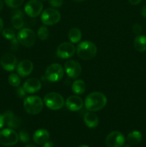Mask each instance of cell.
Masks as SVG:
<instances>
[{
  "label": "cell",
  "instance_id": "1",
  "mask_svg": "<svg viewBox=\"0 0 146 147\" xmlns=\"http://www.w3.org/2000/svg\"><path fill=\"white\" fill-rule=\"evenodd\" d=\"M107 98L100 92H93L86 97L84 106L89 111H97L102 109L107 104Z\"/></svg>",
  "mask_w": 146,
  "mask_h": 147
},
{
  "label": "cell",
  "instance_id": "2",
  "mask_svg": "<svg viewBox=\"0 0 146 147\" xmlns=\"http://www.w3.org/2000/svg\"><path fill=\"white\" fill-rule=\"evenodd\" d=\"M77 53L80 58L84 60H90L97 54V47L90 41L82 42L77 45Z\"/></svg>",
  "mask_w": 146,
  "mask_h": 147
},
{
  "label": "cell",
  "instance_id": "3",
  "mask_svg": "<svg viewBox=\"0 0 146 147\" xmlns=\"http://www.w3.org/2000/svg\"><path fill=\"white\" fill-rule=\"evenodd\" d=\"M43 106L44 102L39 96H28L24 100V109L29 114H38L42 111Z\"/></svg>",
  "mask_w": 146,
  "mask_h": 147
},
{
  "label": "cell",
  "instance_id": "4",
  "mask_svg": "<svg viewBox=\"0 0 146 147\" xmlns=\"http://www.w3.org/2000/svg\"><path fill=\"white\" fill-rule=\"evenodd\" d=\"M44 104L51 110H60L63 107L64 100L62 96L55 92H51L45 95L44 98Z\"/></svg>",
  "mask_w": 146,
  "mask_h": 147
},
{
  "label": "cell",
  "instance_id": "5",
  "mask_svg": "<svg viewBox=\"0 0 146 147\" xmlns=\"http://www.w3.org/2000/svg\"><path fill=\"white\" fill-rule=\"evenodd\" d=\"M17 40L20 44L25 47H31L36 42V34L33 30L29 28H23L17 33Z\"/></svg>",
  "mask_w": 146,
  "mask_h": 147
},
{
  "label": "cell",
  "instance_id": "6",
  "mask_svg": "<svg viewBox=\"0 0 146 147\" xmlns=\"http://www.w3.org/2000/svg\"><path fill=\"white\" fill-rule=\"evenodd\" d=\"M64 76V70L61 65L53 63L47 67L45 71V77L49 81L55 83L61 80Z\"/></svg>",
  "mask_w": 146,
  "mask_h": 147
},
{
  "label": "cell",
  "instance_id": "7",
  "mask_svg": "<svg viewBox=\"0 0 146 147\" xmlns=\"http://www.w3.org/2000/svg\"><path fill=\"white\" fill-rule=\"evenodd\" d=\"M19 141V135L11 129H3L0 131V144L5 146H12Z\"/></svg>",
  "mask_w": 146,
  "mask_h": 147
},
{
  "label": "cell",
  "instance_id": "8",
  "mask_svg": "<svg viewBox=\"0 0 146 147\" xmlns=\"http://www.w3.org/2000/svg\"><path fill=\"white\" fill-rule=\"evenodd\" d=\"M61 19L60 13L53 8H47L43 11L41 20L44 25L50 26L57 24Z\"/></svg>",
  "mask_w": 146,
  "mask_h": 147
},
{
  "label": "cell",
  "instance_id": "9",
  "mask_svg": "<svg viewBox=\"0 0 146 147\" xmlns=\"http://www.w3.org/2000/svg\"><path fill=\"white\" fill-rule=\"evenodd\" d=\"M124 144V136L121 132L117 131L109 134L105 139V144L107 147H122Z\"/></svg>",
  "mask_w": 146,
  "mask_h": 147
},
{
  "label": "cell",
  "instance_id": "10",
  "mask_svg": "<svg viewBox=\"0 0 146 147\" xmlns=\"http://www.w3.org/2000/svg\"><path fill=\"white\" fill-rule=\"evenodd\" d=\"M43 9V4L40 0H30L24 7L25 13L30 17H37L40 14Z\"/></svg>",
  "mask_w": 146,
  "mask_h": 147
},
{
  "label": "cell",
  "instance_id": "11",
  "mask_svg": "<svg viewBox=\"0 0 146 147\" xmlns=\"http://www.w3.org/2000/svg\"><path fill=\"white\" fill-rule=\"evenodd\" d=\"M75 53V47L72 43L62 42L58 46L57 49V55L62 59H68L74 55Z\"/></svg>",
  "mask_w": 146,
  "mask_h": 147
},
{
  "label": "cell",
  "instance_id": "12",
  "mask_svg": "<svg viewBox=\"0 0 146 147\" xmlns=\"http://www.w3.org/2000/svg\"><path fill=\"white\" fill-rule=\"evenodd\" d=\"M64 70L67 76L72 79H76L80 76L82 72L81 65L76 60H68L64 64Z\"/></svg>",
  "mask_w": 146,
  "mask_h": 147
},
{
  "label": "cell",
  "instance_id": "13",
  "mask_svg": "<svg viewBox=\"0 0 146 147\" xmlns=\"http://www.w3.org/2000/svg\"><path fill=\"white\" fill-rule=\"evenodd\" d=\"M4 124L7 125L10 129H17L21 123V119L19 116H15L14 112L8 110L3 113Z\"/></svg>",
  "mask_w": 146,
  "mask_h": 147
},
{
  "label": "cell",
  "instance_id": "14",
  "mask_svg": "<svg viewBox=\"0 0 146 147\" xmlns=\"http://www.w3.org/2000/svg\"><path fill=\"white\" fill-rule=\"evenodd\" d=\"M17 59L12 53H6L1 58V65L7 71H13L17 67Z\"/></svg>",
  "mask_w": 146,
  "mask_h": 147
},
{
  "label": "cell",
  "instance_id": "15",
  "mask_svg": "<svg viewBox=\"0 0 146 147\" xmlns=\"http://www.w3.org/2000/svg\"><path fill=\"white\" fill-rule=\"evenodd\" d=\"M33 68H34V65L31 60H23L17 65V71L19 76L24 78L31 74Z\"/></svg>",
  "mask_w": 146,
  "mask_h": 147
},
{
  "label": "cell",
  "instance_id": "16",
  "mask_svg": "<svg viewBox=\"0 0 146 147\" xmlns=\"http://www.w3.org/2000/svg\"><path fill=\"white\" fill-rule=\"evenodd\" d=\"M66 107L71 111H78L83 107V100L77 96H70L65 101Z\"/></svg>",
  "mask_w": 146,
  "mask_h": 147
},
{
  "label": "cell",
  "instance_id": "17",
  "mask_svg": "<svg viewBox=\"0 0 146 147\" xmlns=\"http://www.w3.org/2000/svg\"><path fill=\"white\" fill-rule=\"evenodd\" d=\"M42 88L41 82L35 78L27 79L23 84V88L27 93H34L40 91Z\"/></svg>",
  "mask_w": 146,
  "mask_h": 147
},
{
  "label": "cell",
  "instance_id": "18",
  "mask_svg": "<svg viewBox=\"0 0 146 147\" xmlns=\"http://www.w3.org/2000/svg\"><path fill=\"white\" fill-rule=\"evenodd\" d=\"M11 24L17 30H20L24 24V14L20 9H17L12 12L11 16Z\"/></svg>",
  "mask_w": 146,
  "mask_h": 147
},
{
  "label": "cell",
  "instance_id": "19",
  "mask_svg": "<svg viewBox=\"0 0 146 147\" xmlns=\"http://www.w3.org/2000/svg\"><path fill=\"white\" fill-rule=\"evenodd\" d=\"M50 139V133L46 129H38L33 135V140L37 144H44Z\"/></svg>",
  "mask_w": 146,
  "mask_h": 147
},
{
  "label": "cell",
  "instance_id": "20",
  "mask_svg": "<svg viewBox=\"0 0 146 147\" xmlns=\"http://www.w3.org/2000/svg\"><path fill=\"white\" fill-rule=\"evenodd\" d=\"M84 122L87 127L90 129L96 128L99 124L98 116L92 111H88L84 114Z\"/></svg>",
  "mask_w": 146,
  "mask_h": 147
},
{
  "label": "cell",
  "instance_id": "21",
  "mask_svg": "<svg viewBox=\"0 0 146 147\" xmlns=\"http://www.w3.org/2000/svg\"><path fill=\"white\" fill-rule=\"evenodd\" d=\"M142 134L138 131H133L127 134V141L129 144L137 145L142 141Z\"/></svg>",
  "mask_w": 146,
  "mask_h": 147
},
{
  "label": "cell",
  "instance_id": "22",
  "mask_svg": "<svg viewBox=\"0 0 146 147\" xmlns=\"http://www.w3.org/2000/svg\"><path fill=\"white\" fill-rule=\"evenodd\" d=\"M134 47L137 51L145 52L146 50V36L138 35L134 40Z\"/></svg>",
  "mask_w": 146,
  "mask_h": 147
},
{
  "label": "cell",
  "instance_id": "23",
  "mask_svg": "<svg viewBox=\"0 0 146 147\" xmlns=\"http://www.w3.org/2000/svg\"><path fill=\"white\" fill-rule=\"evenodd\" d=\"M85 83H84V80H81V79L74 80L72 85V90L75 94L77 95L83 94L85 91Z\"/></svg>",
  "mask_w": 146,
  "mask_h": 147
},
{
  "label": "cell",
  "instance_id": "24",
  "mask_svg": "<svg viewBox=\"0 0 146 147\" xmlns=\"http://www.w3.org/2000/svg\"><path fill=\"white\" fill-rule=\"evenodd\" d=\"M68 38L72 43H78L82 39V32L78 28H72L69 31Z\"/></svg>",
  "mask_w": 146,
  "mask_h": 147
},
{
  "label": "cell",
  "instance_id": "25",
  "mask_svg": "<svg viewBox=\"0 0 146 147\" xmlns=\"http://www.w3.org/2000/svg\"><path fill=\"white\" fill-rule=\"evenodd\" d=\"M50 36V32L49 30L44 26H42L37 30V37L41 40H46L48 39Z\"/></svg>",
  "mask_w": 146,
  "mask_h": 147
},
{
  "label": "cell",
  "instance_id": "26",
  "mask_svg": "<svg viewBox=\"0 0 146 147\" xmlns=\"http://www.w3.org/2000/svg\"><path fill=\"white\" fill-rule=\"evenodd\" d=\"M9 83L13 87H18L19 86L20 83H21V80L20 78L19 77L18 75L15 74V73H11L9 76Z\"/></svg>",
  "mask_w": 146,
  "mask_h": 147
},
{
  "label": "cell",
  "instance_id": "27",
  "mask_svg": "<svg viewBox=\"0 0 146 147\" xmlns=\"http://www.w3.org/2000/svg\"><path fill=\"white\" fill-rule=\"evenodd\" d=\"M4 2L10 8L16 9L23 4L24 0H4Z\"/></svg>",
  "mask_w": 146,
  "mask_h": 147
},
{
  "label": "cell",
  "instance_id": "28",
  "mask_svg": "<svg viewBox=\"0 0 146 147\" xmlns=\"http://www.w3.org/2000/svg\"><path fill=\"white\" fill-rule=\"evenodd\" d=\"M2 35L4 38L9 40L15 38V33L12 30L9 28H6L4 30H2Z\"/></svg>",
  "mask_w": 146,
  "mask_h": 147
},
{
  "label": "cell",
  "instance_id": "29",
  "mask_svg": "<svg viewBox=\"0 0 146 147\" xmlns=\"http://www.w3.org/2000/svg\"><path fill=\"white\" fill-rule=\"evenodd\" d=\"M19 139L21 141L22 143H27L29 141L30 137L28 132L25 130H22L19 134Z\"/></svg>",
  "mask_w": 146,
  "mask_h": 147
},
{
  "label": "cell",
  "instance_id": "30",
  "mask_svg": "<svg viewBox=\"0 0 146 147\" xmlns=\"http://www.w3.org/2000/svg\"><path fill=\"white\" fill-rule=\"evenodd\" d=\"M19 42L17 40V38H14L11 40V43H10V47L14 51H17L19 48Z\"/></svg>",
  "mask_w": 146,
  "mask_h": 147
},
{
  "label": "cell",
  "instance_id": "31",
  "mask_svg": "<svg viewBox=\"0 0 146 147\" xmlns=\"http://www.w3.org/2000/svg\"><path fill=\"white\" fill-rule=\"evenodd\" d=\"M16 93H17V96H18L19 98H24L25 97L27 92H26L25 90L23 88V87H19L18 86V88H17V90H16Z\"/></svg>",
  "mask_w": 146,
  "mask_h": 147
},
{
  "label": "cell",
  "instance_id": "32",
  "mask_svg": "<svg viewBox=\"0 0 146 147\" xmlns=\"http://www.w3.org/2000/svg\"><path fill=\"white\" fill-rule=\"evenodd\" d=\"M49 3L50 4V5L52 6L53 7H56V8H58L60 7L63 4V0H50Z\"/></svg>",
  "mask_w": 146,
  "mask_h": 147
},
{
  "label": "cell",
  "instance_id": "33",
  "mask_svg": "<svg viewBox=\"0 0 146 147\" xmlns=\"http://www.w3.org/2000/svg\"><path fill=\"white\" fill-rule=\"evenodd\" d=\"M142 31H143V28L140 24H135L133 26V32L135 34H139L142 32Z\"/></svg>",
  "mask_w": 146,
  "mask_h": 147
},
{
  "label": "cell",
  "instance_id": "34",
  "mask_svg": "<svg viewBox=\"0 0 146 147\" xmlns=\"http://www.w3.org/2000/svg\"><path fill=\"white\" fill-rule=\"evenodd\" d=\"M142 1V0H129V2L133 5H137V4H140Z\"/></svg>",
  "mask_w": 146,
  "mask_h": 147
},
{
  "label": "cell",
  "instance_id": "35",
  "mask_svg": "<svg viewBox=\"0 0 146 147\" xmlns=\"http://www.w3.org/2000/svg\"><path fill=\"white\" fill-rule=\"evenodd\" d=\"M43 147H54V144H53V143L52 142H48L47 141L46 143H44L43 144Z\"/></svg>",
  "mask_w": 146,
  "mask_h": 147
},
{
  "label": "cell",
  "instance_id": "36",
  "mask_svg": "<svg viewBox=\"0 0 146 147\" xmlns=\"http://www.w3.org/2000/svg\"><path fill=\"white\" fill-rule=\"evenodd\" d=\"M4 125V117H3V115L0 114V129L3 127V126Z\"/></svg>",
  "mask_w": 146,
  "mask_h": 147
},
{
  "label": "cell",
  "instance_id": "37",
  "mask_svg": "<svg viewBox=\"0 0 146 147\" xmlns=\"http://www.w3.org/2000/svg\"><path fill=\"white\" fill-rule=\"evenodd\" d=\"M141 14H142V15L145 17V18H146V4L145 5L143 6V8H142Z\"/></svg>",
  "mask_w": 146,
  "mask_h": 147
},
{
  "label": "cell",
  "instance_id": "38",
  "mask_svg": "<svg viewBox=\"0 0 146 147\" xmlns=\"http://www.w3.org/2000/svg\"><path fill=\"white\" fill-rule=\"evenodd\" d=\"M3 27H4V23H3V20L0 17V32H1L3 30Z\"/></svg>",
  "mask_w": 146,
  "mask_h": 147
},
{
  "label": "cell",
  "instance_id": "39",
  "mask_svg": "<svg viewBox=\"0 0 146 147\" xmlns=\"http://www.w3.org/2000/svg\"><path fill=\"white\" fill-rule=\"evenodd\" d=\"M3 7H4V3L1 0H0V11L3 9Z\"/></svg>",
  "mask_w": 146,
  "mask_h": 147
},
{
  "label": "cell",
  "instance_id": "40",
  "mask_svg": "<svg viewBox=\"0 0 146 147\" xmlns=\"http://www.w3.org/2000/svg\"><path fill=\"white\" fill-rule=\"evenodd\" d=\"M72 1H75V2H82V1H85V0H72Z\"/></svg>",
  "mask_w": 146,
  "mask_h": 147
},
{
  "label": "cell",
  "instance_id": "41",
  "mask_svg": "<svg viewBox=\"0 0 146 147\" xmlns=\"http://www.w3.org/2000/svg\"><path fill=\"white\" fill-rule=\"evenodd\" d=\"M25 147H37V146H34V145H32V144H28V145H27Z\"/></svg>",
  "mask_w": 146,
  "mask_h": 147
},
{
  "label": "cell",
  "instance_id": "42",
  "mask_svg": "<svg viewBox=\"0 0 146 147\" xmlns=\"http://www.w3.org/2000/svg\"><path fill=\"white\" fill-rule=\"evenodd\" d=\"M124 147H131V146H130V144H128L125 145Z\"/></svg>",
  "mask_w": 146,
  "mask_h": 147
},
{
  "label": "cell",
  "instance_id": "43",
  "mask_svg": "<svg viewBox=\"0 0 146 147\" xmlns=\"http://www.w3.org/2000/svg\"><path fill=\"white\" fill-rule=\"evenodd\" d=\"M79 147H89V146H87V145H82V146H80Z\"/></svg>",
  "mask_w": 146,
  "mask_h": 147
}]
</instances>
